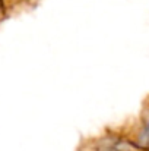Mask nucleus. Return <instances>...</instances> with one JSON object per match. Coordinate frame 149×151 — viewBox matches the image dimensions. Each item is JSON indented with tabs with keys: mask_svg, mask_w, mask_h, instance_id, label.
I'll return each mask as SVG.
<instances>
[{
	"mask_svg": "<svg viewBox=\"0 0 149 151\" xmlns=\"http://www.w3.org/2000/svg\"><path fill=\"white\" fill-rule=\"evenodd\" d=\"M105 151H136V150H129V148H115V147H113V148H110V150H105Z\"/></svg>",
	"mask_w": 149,
	"mask_h": 151,
	"instance_id": "obj_1",
	"label": "nucleus"
}]
</instances>
